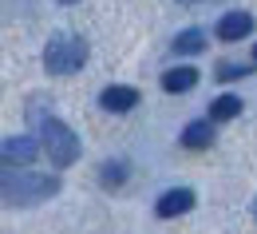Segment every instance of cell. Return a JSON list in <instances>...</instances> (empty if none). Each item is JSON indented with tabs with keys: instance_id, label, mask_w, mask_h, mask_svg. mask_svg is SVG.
<instances>
[{
	"instance_id": "ba28073f",
	"label": "cell",
	"mask_w": 257,
	"mask_h": 234,
	"mask_svg": "<svg viewBox=\"0 0 257 234\" xmlns=\"http://www.w3.org/2000/svg\"><path fill=\"white\" fill-rule=\"evenodd\" d=\"M194 84H198V71H194V67H170V71L162 75V92H170V96L190 92Z\"/></svg>"
},
{
	"instance_id": "52a82bcc",
	"label": "cell",
	"mask_w": 257,
	"mask_h": 234,
	"mask_svg": "<svg viewBox=\"0 0 257 234\" xmlns=\"http://www.w3.org/2000/svg\"><path fill=\"white\" fill-rule=\"evenodd\" d=\"M99 103H103L107 111H131V107L139 103V92H135V88H127V84H111V88H103Z\"/></svg>"
},
{
	"instance_id": "8fae6325",
	"label": "cell",
	"mask_w": 257,
	"mask_h": 234,
	"mask_svg": "<svg viewBox=\"0 0 257 234\" xmlns=\"http://www.w3.org/2000/svg\"><path fill=\"white\" fill-rule=\"evenodd\" d=\"M202 48H206V32H198V28L174 36V52H178V56H198Z\"/></svg>"
},
{
	"instance_id": "3957f363",
	"label": "cell",
	"mask_w": 257,
	"mask_h": 234,
	"mask_svg": "<svg viewBox=\"0 0 257 234\" xmlns=\"http://www.w3.org/2000/svg\"><path fill=\"white\" fill-rule=\"evenodd\" d=\"M44 151H48V159L56 163V167H71L75 159H79V139L75 131L60 123V119H48L44 123Z\"/></svg>"
},
{
	"instance_id": "2e32d148",
	"label": "cell",
	"mask_w": 257,
	"mask_h": 234,
	"mask_svg": "<svg viewBox=\"0 0 257 234\" xmlns=\"http://www.w3.org/2000/svg\"><path fill=\"white\" fill-rule=\"evenodd\" d=\"M253 210H257V202H253Z\"/></svg>"
},
{
	"instance_id": "5b68a950",
	"label": "cell",
	"mask_w": 257,
	"mask_h": 234,
	"mask_svg": "<svg viewBox=\"0 0 257 234\" xmlns=\"http://www.w3.org/2000/svg\"><path fill=\"white\" fill-rule=\"evenodd\" d=\"M253 32V16L249 12H225L222 20H218V36H222L225 44H233V40H241V36Z\"/></svg>"
},
{
	"instance_id": "7c38bea8",
	"label": "cell",
	"mask_w": 257,
	"mask_h": 234,
	"mask_svg": "<svg viewBox=\"0 0 257 234\" xmlns=\"http://www.w3.org/2000/svg\"><path fill=\"white\" fill-rule=\"evenodd\" d=\"M99 179H103V187H119L127 179V163H107V167L99 171Z\"/></svg>"
},
{
	"instance_id": "277c9868",
	"label": "cell",
	"mask_w": 257,
	"mask_h": 234,
	"mask_svg": "<svg viewBox=\"0 0 257 234\" xmlns=\"http://www.w3.org/2000/svg\"><path fill=\"white\" fill-rule=\"evenodd\" d=\"M36 151H40V143H36L32 135L4 139V143H0V163H8V167H28L36 159Z\"/></svg>"
},
{
	"instance_id": "6da1fadb",
	"label": "cell",
	"mask_w": 257,
	"mask_h": 234,
	"mask_svg": "<svg viewBox=\"0 0 257 234\" xmlns=\"http://www.w3.org/2000/svg\"><path fill=\"white\" fill-rule=\"evenodd\" d=\"M56 191H60V183L48 179V175H32V171L0 175V202L4 206H36V202L52 199Z\"/></svg>"
},
{
	"instance_id": "9c48e42d",
	"label": "cell",
	"mask_w": 257,
	"mask_h": 234,
	"mask_svg": "<svg viewBox=\"0 0 257 234\" xmlns=\"http://www.w3.org/2000/svg\"><path fill=\"white\" fill-rule=\"evenodd\" d=\"M210 143H214V127H210V123H202V119L190 123V127L182 131V147H190V151H206Z\"/></svg>"
},
{
	"instance_id": "8992f818",
	"label": "cell",
	"mask_w": 257,
	"mask_h": 234,
	"mask_svg": "<svg viewBox=\"0 0 257 234\" xmlns=\"http://www.w3.org/2000/svg\"><path fill=\"white\" fill-rule=\"evenodd\" d=\"M194 206V191H186V187H178V191H166L159 199V218H178V214H186Z\"/></svg>"
},
{
	"instance_id": "5bb4252c",
	"label": "cell",
	"mask_w": 257,
	"mask_h": 234,
	"mask_svg": "<svg viewBox=\"0 0 257 234\" xmlns=\"http://www.w3.org/2000/svg\"><path fill=\"white\" fill-rule=\"evenodd\" d=\"M60 4H75V0H60Z\"/></svg>"
},
{
	"instance_id": "4fadbf2b",
	"label": "cell",
	"mask_w": 257,
	"mask_h": 234,
	"mask_svg": "<svg viewBox=\"0 0 257 234\" xmlns=\"http://www.w3.org/2000/svg\"><path fill=\"white\" fill-rule=\"evenodd\" d=\"M249 71H253V64H222L218 67L222 80H237V75H249Z\"/></svg>"
},
{
	"instance_id": "9a60e30c",
	"label": "cell",
	"mask_w": 257,
	"mask_h": 234,
	"mask_svg": "<svg viewBox=\"0 0 257 234\" xmlns=\"http://www.w3.org/2000/svg\"><path fill=\"white\" fill-rule=\"evenodd\" d=\"M253 60H257V48H253Z\"/></svg>"
},
{
	"instance_id": "30bf717a",
	"label": "cell",
	"mask_w": 257,
	"mask_h": 234,
	"mask_svg": "<svg viewBox=\"0 0 257 234\" xmlns=\"http://www.w3.org/2000/svg\"><path fill=\"white\" fill-rule=\"evenodd\" d=\"M233 115H241V96H218V100L210 103V119L214 123H225Z\"/></svg>"
},
{
	"instance_id": "7a4b0ae2",
	"label": "cell",
	"mask_w": 257,
	"mask_h": 234,
	"mask_svg": "<svg viewBox=\"0 0 257 234\" xmlns=\"http://www.w3.org/2000/svg\"><path fill=\"white\" fill-rule=\"evenodd\" d=\"M83 64H87V44H83L79 36L60 32V36L48 40V48H44V67H48L52 75H71V71H79Z\"/></svg>"
}]
</instances>
